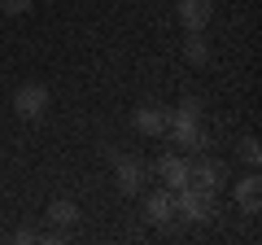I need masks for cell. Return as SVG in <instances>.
<instances>
[{"instance_id":"cell-1","label":"cell","mask_w":262,"mask_h":245,"mask_svg":"<svg viewBox=\"0 0 262 245\" xmlns=\"http://www.w3.org/2000/svg\"><path fill=\"white\" fill-rule=\"evenodd\" d=\"M175 215H184L188 223H206L210 215H214V193L201 189V184H179L175 189Z\"/></svg>"},{"instance_id":"cell-2","label":"cell","mask_w":262,"mask_h":245,"mask_svg":"<svg viewBox=\"0 0 262 245\" xmlns=\"http://www.w3.org/2000/svg\"><path fill=\"white\" fill-rule=\"evenodd\" d=\"M131 122H136V132H140V136L158 140V136H166V127H170V110L158 105V101H140L136 110H131Z\"/></svg>"},{"instance_id":"cell-3","label":"cell","mask_w":262,"mask_h":245,"mask_svg":"<svg viewBox=\"0 0 262 245\" xmlns=\"http://www.w3.org/2000/svg\"><path fill=\"white\" fill-rule=\"evenodd\" d=\"M48 88L44 84H22L18 92H13V110H18V118H27V122H39L48 114Z\"/></svg>"},{"instance_id":"cell-4","label":"cell","mask_w":262,"mask_h":245,"mask_svg":"<svg viewBox=\"0 0 262 245\" xmlns=\"http://www.w3.org/2000/svg\"><path fill=\"white\" fill-rule=\"evenodd\" d=\"M166 136H170V145H179V149H201V145H206L201 118H179V114H170Z\"/></svg>"},{"instance_id":"cell-5","label":"cell","mask_w":262,"mask_h":245,"mask_svg":"<svg viewBox=\"0 0 262 245\" xmlns=\"http://www.w3.org/2000/svg\"><path fill=\"white\" fill-rule=\"evenodd\" d=\"M188 179L192 184H201V189H210V193H219L227 184V167L219 158H201V162H188Z\"/></svg>"},{"instance_id":"cell-6","label":"cell","mask_w":262,"mask_h":245,"mask_svg":"<svg viewBox=\"0 0 262 245\" xmlns=\"http://www.w3.org/2000/svg\"><path fill=\"white\" fill-rule=\"evenodd\" d=\"M144 175H149V167H144L140 158H118V162H114V179H118V193H127V197H136V193L144 189Z\"/></svg>"},{"instance_id":"cell-7","label":"cell","mask_w":262,"mask_h":245,"mask_svg":"<svg viewBox=\"0 0 262 245\" xmlns=\"http://www.w3.org/2000/svg\"><path fill=\"white\" fill-rule=\"evenodd\" d=\"M214 18V0H179V22L184 31H206Z\"/></svg>"},{"instance_id":"cell-8","label":"cell","mask_w":262,"mask_h":245,"mask_svg":"<svg viewBox=\"0 0 262 245\" xmlns=\"http://www.w3.org/2000/svg\"><path fill=\"white\" fill-rule=\"evenodd\" d=\"M153 171H158L162 189H170V193H175L179 184H188V158H179V153H162Z\"/></svg>"},{"instance_id":"cell-9","label":"cell","mask_w":262,"mask_h":245,"mask_svg":"<svg viewBox=\"0 0 262 245\" xmlns=\"http://www.w3.org/2000/svg\"><path fill=\"white\" fill-rule=\"evenodd\" d=\"M144 219H149V223H170V219H175V193L153 189L149 197H144Z\"/></svg>"},{"instance_id":"cell-10","label":"cell","mask_w":262,"mask_h":245,"mask_svg":"<svg viewBox=\"0 0 262 245\" xmlns=\"http://www.w3.org/2000/svg\"><path fill=\"white\" fill-rule=\"evenodd\" d=\"M48 223L57 228V232H70V228L79 223V206L70 197H57V201H48Z\"/></svg>"},{"instance_id":"cell-11","label":"cell","mask_w":262,"mask_h":245,"mask_svg":"<svg viewBox=\"0 0 262 245\" xmlns=\"http://www.w3.org/2000/svg\"><path fill=\"white\" fill-rule=\"evenodd\" d=\"M258 201H262V184H258V175H245L241 184H236V206H241L245 215H258Z\"/></svg>"},{"instance_id":"cell-12","label":"cell","mask_w":262,"mask_h":245,"mask_svg":"<svg viewBox=\"0 0 262 245\" xmlns=\"http://www.w3.org/2000/svg\"><path fill=\"white\" fill-rule=\"evenodd\" d=\"M184 62H188V66H206V62H210V44L201 39V31H188V39H184Z\"/></svg>"},{"instance_id":"cell-13","label":"cell","mask_w":262,"mask_h":245,"mask_svg":"<svg viewBox=\"0 0 262 245\" xmlns=\"http://www.w3.org/2000/svg\"><path fill=\"white\" fill-rule=\"evenodd\" d=\"M236 153H241V162H245V167H258V162H262L258 136H241V145H236Z\"/></svg>"},{"instance_id":"cell-14","label":"cell","mask_w":262,"mask_h":245,"mask_svg":"<svg viewBox=\"0 0 262 245\" xmlns=\"http://www.w3.org/2000/svg\"><path fill=\"white\" fill-rule=\"evenodd\" d=\"M170 114H179V118H201V101H196V96H184Z\"/></svg>"},{"instance_id":"cell-15","label":"cell","mask_w":262,"mask_h":245,"mask_svg":"<svg viewBox=\"0 0 262 245\" xmlns=\"http://www.w3.org/2000/svg\"><path fill=\"white\" fill-rule=\"evenodd\" d=\"M31 5H35V0H0V9H5V13H13V18H18V13H27Z\"/></svg>"}]
</instances>
